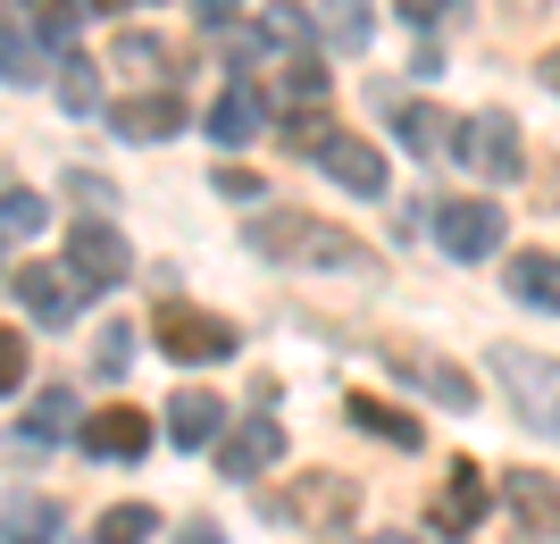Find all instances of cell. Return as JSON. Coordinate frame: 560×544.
<instances>
[{"instance_id":"33","label":"cell","mask_w":560,"mask_h":544,"mask_svg":"<svg viewBox=\"0 0 560 544\" xmlns=\"http://www.w3.org/2000/svg\"><path fill=\"white\" fill-rule=\"evenodd\" d=\"M218 193H226V201H259V176H252V167H218Z\"/></svg>"},{"instance_id":"31","label":"cell","mask_w":560,"mask_h":544,"mask_svg":"<svg viewBox=\"0 0 560 544\" xmlns=\"http://www.w3.org/2000/svg\"><path fill=\"white\" fill-rule=\"evenodd\" d=\"M84 9H93V0H34V25H43V34H59V43H68L75 25H84Z\"/></svg>"},{"instance_id":"2","label":"cell","mask_w":560,"mask_h":544,"mask_svg":"<svg viewBox=\"0 0 560 544\" xmlns=\"http://www.w3.org/2000/svg\"><path fill=\"white\" fill-rule=\"evenodd\" d=\"M493 378H502V394H511V410L527 427L560 436V360L518 352V344H493Z\"/></svg>"},{"instance_id":"29","label":"cell","mask_w":560,"mask_h":544,"mask_svg":"<svg viewBox=\"0 0 560 544\" xmlns=\"http://www.w3.org/2000/svg\"><path fill=\"white\" fill-rule=\"evenodd\" d=\"M284 135H293V151H310V160H327V142L343 135V126H335L327 109H310V118H302V109H293V126H284Z\"/></svg>"},{"instance_id":"18","label":"cell","mask_w":560,"mask_h":544,"mask_svg":"<svg viewBox=\"0 0 560 544\" xmlns=\"http://www.w3.org/2000/svg\"><path fill=\"white\" fill-rule=\"evenodd\" d=\"M318 34H327L335 50H351V59H369V43H376L369 0H318Z\"/></svg>"},{"instance_id":"35","label":"cell","mask_w":560,"mask_h":544,"mask_svg":"<svg viewBox=\"0 0 560 544\" xmlns=\"http://www.w3.org/2000/svg\"><path fill=\"white\" fill-rule=\"evenodd\" d=\"M0 385H25V344L18 335H0Z\"/></svg>"},{"instance_id":"13","label":"cell","mask_w":560,"mask_h":544,"mask_svg":"<svg viewBox=\"0 0 560 544\" xmlns=\"http://www.w3.org/2000/svg\"><path fill=\"white\" fill-rule=\"evenodd\" d=\"M318 167H327L343 193H360V201H376V193H385V151H376V142H360V135H335Z\"/></svg>"},{"instance_id":"40","label":"cell","mask_w":560,"mask_h":544,"mask_svg":"<svg viewBox=\"0 0 560 544\" xmlns=\"http://www.w3.org/2000/svg\"><path fill=\"white\" fill-rule=\"evenodd\" d=\"M369 544H419V536H369Z\"/></svg>"},{"instance_id":"23","label":"cell","mask_w":560,"mask_h":544,"mask_svg":"<svg viewBox=\"0 0 560 544\" xmlns=\"http://www.w3.org/2000/svg\"><path fill=\"white\" fill-rule=\"evenodd\" d=\"M151 528H160V511H151V502H117V511H101L93 544H142Z\"/></svg>"},{"instance_id":"37","label":"cell","mask_w":560,"mask_h":544,"mask_svg":"<svg viewBox=\"0 0 560 544\" xmlns=\"http://www.w3.org/2000/svg\"><path fill=\"white\" fill-rule=\"evenodd\" d=\"M185 544H218V528H210V520H192V528H185Z\"/></svg>"},{"instance_id":"36","label":"cell","mask_w":560,"mask_h":544,"mask_svg":"<svg viewBox=\"0 0 560 544\" xmlns=\"http://www.w3.org/2000/svg\"><path fill=\"white\" fill-rule=\"evenodd\" d=\"M444 9H452V0H401V18H410V25H435Z\"/></svg>"},{"instance_id":"3","label":"cell","mask_w":560,"mask_h":544,"mask_svg":"<svg viewBox=\"0 0 560 544\" xmlns=\"http://www.w3.org/2000/svg\"><path fill=\"white\" fill-rule=\"evenodd\" d=\"M84 293H93V285L75 277V268H50V261H18L9 268V302H18L34 327H68L75 310H84Z\"/></svg>"},{"instance_id":"7","label":"cell","mask_w":560,"mask_h":544,"mask_svg":"<svg viewBox=\"0 0 560 544\" xmlns=\"http://www.w3.org/2000/svg\"><path fill=\"white\" fill-rule=\"evenodd\" d=\"M452 160H460L468 176H518V126L502 118V109H477V118H460V135H452Z\"/></svg>"},{"instance_id":"10","label":"cell","mask_w":560,"mask_h":544,"mask_svg":"<svg viewBox=\"0 0 560 544\" xmlns=\"http://www.w3.org/2000/svg\"><path fill=\"white\" fill-rule=\"evenodd\" d=\"M502 502L518 520V544H560V486L536 470H502Z\"/></svg>"},{"instance_id":"14","label":"cell","mask_w":560,"mask_h":544,"mask_svg":"<svg viewBox=\"0 0 560 544\" xmlns=\"http://www.w3.org/2000/svg\"><path fill=\"white\" fill-rule=\"evenodd\" d=\"M486 511H493V486L468 470V461H452L444 495H435V528H444V536H468V528L486 520Z\"/></svg>"},{"instance_id":"39","label":"cell","mask_w":560,"mask_h":544,"mask_svg":"<svg viewBox=\"0 0 560 544\" xmlns=\"http://www.w3.org/2000/svg\"><path fill=\"white\" fill-rule=\"evenodd\" d=\"M544 84H552V93H560V50H552V59H544Z\"/></svg>"},{"instance_id":"27","label":"cell","mask_w":560,"mask_h":544,"mask_svg":"<svg viewBox=\"0 0 560 544\" xmlns=\"http://www.w3.org/2000/svg\"><path fill=\"white\" fill-rule=\"evenodd\" d=\"M0 59H9V84H34V76H43V50H34L25 18H9V34H0Z\"/></svg>"},{"instance_id":"1","label":"cell","mask_w":560,"mask_h":544,"mask_svg":"<svg viewBox=\"0 0 560 544\" xmlns=\"http://www.w3.org/2000/svg\"><path fill=\"white\" fill-rule=\"evenodd\" d=\"M243 243H252L259 261H284V268H327V277H376V252L360 235H343V227H327V218H302V210H259L252 227H243Z\"/></svg>"},{"instance_id":"28","label":"cell","mask_w":560,"mask_h":544,"mask_svg":"<svg viewBox=\"0 0 560 544\" xmlns=\"http://www.w3.org/2000/svg\"><path fill=\"white\" fill-rule=\"evenodd\" d=\"M277 84H284V101H310V109H318V93H327V68H318V59L302 50V59H284Z\"/></svg>"},{"instance_id":"19","label":"cell","mask_w":560,"mask_h":544,"mask_svg":"<svg viewBox=\"0 0 560 544\" xmlns=\"http://www.w3.org/2000/svg\"><path fill=\"white\" fill-rule=\"evenodd\" d=\"M259 118H268V101H259L252 84H226V93L210 101V135H218V142H252Z\"/></svg>"},{"instance_id":"32","label":"cell","mask_w":560,"mask_h":544,"mask_svg":"<svg viewBox=\"0 0 560 544\" xmlns=\"http://www.w3.org/2000/svg\"><path fill=\"white\" fill-rule=\"evenodd\" d=\"M135 360V327H101V378H126Z\"/></svg>"},{"instance_id":"15","label":"cell","mask_w":560,"mask_h":544,"mask_svg":"<svg viewBox=\"0 0 560 544\" xmlns=\"http://www.w3.org/2000/svg\"><path fill=\"white\" fill-rule=\"evenodd\" d=\"M84 444L109 452V461H142L151 452V410H101V419H84Z\"/></svg>"},{"instance_id":"25","label":"cell","mask_w":560,"mask_h":544,"mask_svg":"<svg viewBox=\"0 0 560 544\" xmlns=\"http://www.w3.org/2000/svg\"><path fill=\"white\" fill-rule=\"evenodd\" d=\"M126 76H151V84H167V43H151V34H117V50H109Z\"/></svg>"},{"instance_id":"16","label":"cell","mask_w":560,"mask_h":544,"mask_svg":"<svg viewBox=\"0 0 560 544\" xmlns=\"http://www.w3.org/2000/svg\"><path fill=\"white\" fill-rule=\"evenodd\" d=\"M218 427H226V403L201 394V385H185V394L167 403V444H210Z\"/></svg>"},{"instance_id":"20","label":"cell","mask_w":560,"mask_h":544,"mask_svg":"<svg viewBox=\"0 0 560 544\" xmlns=\"http://www.w3.org/2000/svg\"><path fill=\"white\" fill-rule=\"evenodd\" d=\"M394 126H401V142H410V151H427V160H435V151H452V135H460V118L427 109V101H401Z\"/></svg>"},{"instance_id":"11","label":"cell","mask_w":560,"mask_h":544,"mask_svg":"<svg viewBox=\"0 0 560 544\" xmlns=\"http://www.w3.org/2000/svg\"><path fill=\"white\" fill-rule=\"evenodd\" d=\"M277 461H284V419L277 410H252V419L226 436V452H218L226 477H259V470H277Z\"/></svg>"},{"instance_id":"17","label":"cell","mask_w":560,"mask_h":544,"mask_svg":"<svg viewBox=\"0 0 560 544\" xmlns=\"http://www.w3.org/2000/svg\"><path fill=\"white\" fill-rule=\"evenodd\" d=\"M511 293L527 310H552L560 319V252H511Z\"/></svg>"},{"instance_id":"34","label":"cell","mask_w":560,"mask_h":544,"mask_svg":"<svg viewBox=\"0 0 560 544\" xmlns=\"http://www.w3.org/2000/svg\"><path fill=\"white\" fill-rule=\"evenodd\" d=\"M68 193H75V201H93V210H109V201H117V193H109V185H101L93 167H75V176H68Z\"/></svg>"},{"instance_id":"6","label":"cell","mask_w":560,"mask_h":544,"mask_svg":"<svg viewBox=\"0 0 560 544\" xmlns=\"http://www.w3.org/2000/svg\"><path fill=\"white\" fill-rule=\"evenodd\" d=\"M427 227L452 261H493L502 252V210L493 201H427Z\"/></svg>"},{"instance_id":"8","label":"cell","mask_w":560,"mask_h":544,"mask_svg":"<svg viewBox=\"0 0 560 544\" xmlns=\"http://www.w3.org/2000/svg\"><path fill=\"white\" fill-rule=\"evenodd\" d=\"M385 360H394V378H410V385H419L427 403H444V410H477V385H468L444 352H419L410 335H394V344H385Z\"/></svg>"},{"instance_id":"38","label":"cell","mask_w":560,"mask_h":544,"mask_svg":"<svg viewBox=\"0 0 560 544\" xmlns=\"http://www.w3.org/2000/svg\"><path fill=\"white\" fill-rule=\"evenodd\" d=\"M226 9H234V0H201V18H210V25H226Z\"/></svg>"},{"instance_id":"21","label":"cell","mask_w":560,"mask_h":544,"mask_svg":"<svg viewBox=\"0 0 560 544\" xmlns=\"http://www.w3.org/2000/svg\"><path fill=\"white\" fill-rule=\"evenodd\" d=\"M343 419L360 427V436H385V444H401V452L419 444V419H401L394 403H369V394H351V403H343Z\"/></svg>"},{"instance_id":"30","label":"cell","mask_w":560,"mask_h":544,"mask_svg":"<svg viewBox=\"0 0 560 544\" xmlns=\"http://www.w3.org/2000/svg\"><path fill=\"white\" fill-rule=\"evenodd\" d=\"M59 101H68L75 118H93V109H101V84H93V68H84V59H68V68H59Z\"/></svg>"},{"instance_id":"12","label":"cell","mask_w":560,"mask_h":544,"mask_svg":"<svg viewBox=\"0 0 560 544\" xmlns=\"http://www.w3.org/2000/svg\"><path fill=\"white\" fill-rule=\"evenodd\" d=\"M109 126H117L126 142H167L176 126H185V101H176V84L135 93V101H109Z\"/></svg>"},{"instance_id":"41","label":"cell","mask_w":560,"mask_h":544,"mask_svg":"<svg viewBox=\"0 0 560 544\" xmlns=\"http://www.w3.org/2000/svg\"><path fill=\"white\" fill-rule=\"evenodd\" d=\"M93 9H126V0H93Z\"/></svg>"},{"instance_id":"9","label":"cell","mask_w":560,"mask_h":544,"mask_svg":"<svg viewBox=\"0 0 560 544\" xmlns=\"http://www.w3.org/2000/svg\"><path fill=\"white\" fill-rule=\"evenodd\" d=\"M68 268L101 293V285H126V277H135V252H126V235H117L109 218H84V227L68 235Z\"/></svg>"},{"instance_id":"26","label":"cell","mask_w":560,"mask_h":544,"mask_svg":"<svg viewBox=\"0 0 560 544\" xmlns=\"http://www.w3.org/2000/svg\"><path fill=\"white\" fill-rule=\"evenodd\" d=\"M68 427H75V394H68V385H43V394H34L25 436H43V444H50V436H68Z\"/></svg>"},{"instance_id":"24","label":"cell","mask_w":560,"mask_h":544,"mask_svg":"<svg viewBox=\"0 0 560 544\" xmlns=\"http://www.w3.org/2000/svg\"><path fill=\"white\" fill-rule=\"evenodd\" d=\"M43 218H50V201L34 185H9V201H0V227H9V243H25V235H43Z\"/></svg>"},{"instance_id":"4","label":"cell","mask_w":560,"mask_h":544,"mask_svg":"<svg viewBox=\"0 0 560 544\" xmlns=\"http://www.w3.org/2000/svg\"><path fill=\"white\" fill-rule=\"evenodd\" d=\"M351 511H360V486L335 477V470H310L302 486H284V495H277V520H302V528H318V536H343Z\"/></svg>"},{"instance_id":"22","label":"cell","mask_w":560,"mask_h":544,"mask_svg":"<svg viewBox=\"0 0 560 544\" xmlns=\"http://www.w3.org/2000/svg\"><path fill=\"white\" fill-rule=\"evenodd\" d=\"M50 536H59V511L18 486V495H9V544H50Z\"/></svg>"},{"instance_id":"5","label":"cell","mask_w":560,"mask_h":544,"mask_svg":"<svg viewBox=\"0 0 560 544\" xmlns=\"http://www.w3.org/2000/svg\"><path fill=\"white\" fill-rule=\"evenodd\" d=\"M151 327H160V352H167V360H226L234 344H243L218 310H192V302H160V319H151Z\"/></svg>"}]
</instances>
